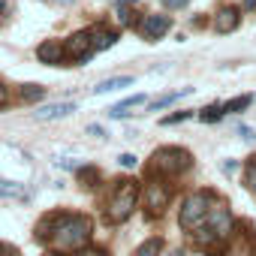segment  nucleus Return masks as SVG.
Instances as JSON below:
<instances>
[{
	"instance_id": "obj_19",
	"label": "nucleus",
	"mask_w": 256,
	"mask_h": 256,
	"mask_svg": "<svg viewBox=\"0 0 256 256\" xmlns=\"http://www.w3.org/2000/svg\"><path fill=\"white\" fill-rule=\"evenodd\" d=\"M0 196H16V199H22L24 196V187L16 184V181H0Z\"/></svg>"
},
{
	"instance_id": "obj_6",
	"label": "nucleus",
	"mask_w": 256,
	"mask_h": 256,
	"mask_svg": "<svg viewBox=\"0 0 256 256\" xmlns=\"http://www.w3.org/2000/svg\"><path fill=\"white\" fill-rule=\"evenodd\" d=\"M205 223H208V229L214 232V238H217V241L229 238V235H232V229H235V220H232V214H229L223 205H211V208H208Z\"/></svg>"
},
{
	"instance_id": "obj_2",
	"label": "nucleus",
	"mask_w": 256,
	"mask_h": 256,
	"mask_svg": "<svg viewBox=\"0 0 256 256\" xmlns=\"http://www.w3.org/2000/svg\"><path fill=\"white\" fill-rule=\"evenodd\" d=\"M190 166H193V157H190V151H184V148H160V151L151 157V172H157V175H163V178L184 175Z\"/></svg>"
},
{
	"instance_id": "obj_16",
	"label": "nucleus",
	"mask_w": 256,
	"mask_h": 256,
	"mask_svg": "<svg viewBox=\"0 0 256 256\" xmlns=\"http://www.w3.org/2000/svg\"><path fill=\"white\" fill-rule=\"evenodd\" d=\"M226 112H223V106H217V102H211V106H205L202 112H199V120H205V124H214V120H220Z\"/></svg>"
},
{
	"instance_id": "obj_12",
	"label": "nucleus",
	"mask_w": 256,
	"mask_h": 256,
	"mask_svg": "<svg viewBox=\"0 0 256 256\" xmlns=\"http://www.w3.org/2000/svg\"><path fill=\"white\" fill-rule=\"evenodd\" d=\"M90 36H94V52H106V48H112L118 42V34L114 30H106V28H96Z\"/></svg>"
},
{
	"instance_id": "obj_7",
	"label": "nucleus",
	"mask_w": 256,
	"mask_h": 256,
	"mask_svg": "<svg viewBox=\"0 0 256 256\" xmlns=\"http://www.w3.org/2000/svg\"><path fill=\"white\" fill-rule=\"evenodd\" d=\"M169 28H172V16H145V18L139 22V34H142L148 42L163 40V36L169 34Z\"/></svg>"
},
{
	"instance_id": "obj_17",
	"label": "nucleus",
	"mask_w": 256,
	"mask_h": 256,
	"mask_svg": "<svg viewBox=\"0 0 256 256\" xmlns=\"http://www.w3.org/2000/svg\"><path fill=\"white\" fill-rule=\"evenodd\" d=\"M42 96H46V88H42V84H22V100L36 102V100H42Z\"/></svg>"
},
{
	"instance_id": "obj_3",
	"label": "nucleus",
	"mask_w": 256,
	"mask_h": 256,
	"mask_svg": "<svg viewBox=\"0 0 256 256\" xmlns=\"http://www.w3.org/2000/svg\"><path fill=\"white\" fill-rule=\"evenodd\" d=\"M136 202H139V187H136V181H118V193L112 196V202H108V208H106V217H108L112 223H124L126 217L133 214Z\"/></svg>"
},
{
	"instance_id": "obj_35",
	"label": "nucleus",
	"mask_w": 256,
	"mask_h": 256,
	"mask_svg": "<svg viewBox=\"0 0 256 256\" xmlns=\"http://www.w3.org/2000/svg\"><path fill=\"white\" fill-rule=\"evenodd\" d=\"M48 256H58V253H48Z\"/></svg>"
},
{
	"instance_id": "obj_30",
	"label": "nucleus",
	"mask_w": 256,
	"mask_h": 256,
	"mask_svg": "<svg viewBox=\"0 0 256 256\" xmlns=\"http://www.w3.org/2000/svg\"><path fill=\"white\" fill-rule=\"evenodd\" d=\"M223 172H229V175H232V172H235V163H232V160H226V163H223Z\"/></svg>"
},
{
	"instance_id": "obj_24",
	"label": "nucleus",
	"mask_w": 256,
	"mask_h": 256,
	"mask_svg": "<svg viewBox=\"0 0 256 256\" xmlns=\"http://www.w3.org/2000/svg\"><path fill=\"white\" fill-rule=\"evenodd\" d=\"M76 256H108V253H106L102 247H88V244H84L82 250H76Z\"/></svg>"
},
{
	"instance_id": "obj_4",
	"label": "nucleus",
	"mask_w": 256,
	"mask_h": 256,
	"mask_svg": "<svg viewBox=\"0 0 256 256\" xmlns=\"http://www.w3.org/2000/svg\"><path fill=\"white\" fill-rule=\"evenodd\" d=\"M208 208H211V193H193V196H187L184 205H181V214H178L181 229L184 232H196L199 226H205Z\"/></svg>"
},
{
	"instance_id": "obj_34",
	"label": "nucleus",
	"mask_w": 256,
	"mask_h": 256,
	"mask_svg": "<svg viewBox=\"0 0 256 256\" xmlns=\"http://www.w3.org/2000/svg\"><path fill=\"white\" fill-rule=\"evenodd\" d=\"M0 12H4V0H0Z\"/></svg>"
},
{
	"instance_id": "obj_27",
	"label": "nucleus",
	"mask_w": 256,
	"mask_h": 256,
	"mask_svg": "<svg viewBox=\"0 0 256 256\" xmlns=\"http://www.w3.org/2000/svg\"><path fill=\"white\" fill-rule=\"evenodd\" d=\"M238 136H241L244 142H253V139H256V133H253V126H244V124L238 126Z\"/></svg>"
},
{
	"instance_id": "obj_36",
	"label": "nucleus",
	"mask_w": 256,
	"mask_h": 256,
	"mask_svg": "<svg viewBox=\"0 0 256 256\" xmlns=\"http://www.w3.org/2000/svg\"><path fill=\"white\" fill-rule=\"evenodd\" d=\"M178 256H181V253H178Z\"/></svg>"
},
{
	"instance_id": "obj_31",
	"label": "nucleus",
	"mask_w": 256,
	"mask_h": 256,
	"mask_svg": "<svg viewBox=\"0 0 256 256\" xmlns=\"http://www.w3.org/2000/svg\"><path fill=\"white\" fill-rule=\"evenodd\" d=\"M4 102H6V88L0 84V106H4Z\"/></svg>"
},
{
	"instance_id": "obj_8",
	"label": "nucleus",
	"mask_w": 256,
	"mask_h": 256,
	"mask_svg": "<svg viewBox=\"0 0 256 256\" xmlns=\"http://www.w3.org/2000/svg\"><path fill=\"white\" fill-rule=\"evenodd\" d=\"M66 58H72V60H78V64H84L90 54H94V36L88 34V30H78V34H72L70 40H66Z\"/></svg>"
},
{
	"instance_id": "obj_9",
	"label": "nucleus",
	"mask_w": 256,
	"mask_h": 256,
	"mask_svg": "<svg viewBox=\"0 0 256 256\" xmlns=\"http://www.w3.org/2000/svg\"><path fill=\"white\" fill-rule=\"evenodd\" d=\"M238 24H241L238 6H220V10L214 12V30H217V34H232Z\"/></svg>"
},
{
	"instance_id": "obj_22",
	"label": "nucleus",
	"mask_w": 256,
	"mask_h": 256,
	"mask_svg": "<svg viewBox=\"0 0 256 256\" xmlns=\"http://www.w3.org/2000/svg\"><path fill=\"white\" fill-rule=\"evenodd\" d=\"M187 118H193V112H190V108H184V112H175V114L163 118L160 124H163V126H169V124H181V120H187Z\"/></svg>"
},
{
	"instance_id": "obj_13",
	"label": "nucleus",
	"mask_w": 256,
	"mask_h": 256,
	"mask_svg": "<svg viewBox=\"0 0 256 256\" xmlns=\"http://www.w3.org/2000/svg\"><path fill=\"white\" fill-rule=\"evenodd\" d=\"M136 78L133 76H114V78H106V82H100L94 90L96 94H112V90H118V88H130Z\"/></svg>"
},
{
	"instance_id": "obj_14",
	"label": "nucleus",
	"mask_w": 256,
	"mask_h": 256,
	"mask_svg": "<svg viewBox=\"0 0 256 256\" xmlns=\"http://www.w3.org/2000/svg\"><path fill=\"white\" fill-rule=\"evenodd\" d=\"M190 90H193V88H178V90H172V94H163L160 100H154V102H151V108H154V112H157V108H166V106H172L175 100H181V96H187Z\"/></svg>"
},
{
	"instance_id": "obj_21",
	"label": "nucleus",
	"mask_w": 256,
	"mask_h": 256,
	"mask_svg": "<svg viewBox=\"0 0 256 256\" xmlns=\"http://www.w3.org/2000/svg\"><path fill=\"white\" fill-rule=\"evenodd\" d=\"M244 184L256 193V160H250V163H247V169H244Z\"/></svg>"
},
{
	"instance_id": "obj_29",
	"label": "nucleus",
	"mask_w": 256,
	"mask_h": 256,
	"mask_svg": "<svg viewBox=\"0 0 256 256\" xmlns=\"http://www.w3.org/2000/svg\"><path fill=\"white\" fill-rule=\"evenodd\" d=\"M88 133H90V136H96V139H106V133H102V126H96V124H90V126H88Z\"/></svg>"
},
{
	"instance_id": "obj_5",
	"label": "nucleus",
	"mask_w": 256,
	"mask_h": 256,
	"mask_svg": "<svg viewBox=\"0 0 256 256\" xmlns=\"http://www.w3.org/2000/svg\"><path fill=\"white\" fill-rule=\"evenodd\" d=\"M169 199H172V187L163 178H154L145 184V208L151 214H163L169 208Z\"/></svg>"
},
{
	"instance_id": "obj_26",
	"label": "nucleus",
	"mask_w": 256,
	"mask_h": 256,
	"mask_svg": "<svg viewBox=\"0 0 256 256\" xmlns=\"http://www.w3.org/2000/svg\"><path fill=\"white\" fill-rule=\"evenodd\" d=\"M118 163H120L124 169H136V163H139V160H136L133 154H120V157H118Z\"/></svg>"
},
{
	"instance_id": "obj_28",
	"label": "nucleus",
	"mask_w": 256,
	"mask_h": 256,
	"mask_svg": "<svg viewBox=\"0 0 256 256\" xmlns=\"http://www.w3.org/2000/svg\"><path fill=\"white\" fill-rule=\"evenodd\" d=\"M160 4H163L166 10H184V6L190 4V0H160Z\"/></svg>"
},
{
	"instance_id": "obj_15",
	"label": "nucleus",
	"mask_w": 256,
	"mask_h": 256,
	"mask_svg": "<svg viewBox=\"0 0 256 256\" xmlns=\"http://www.w3.org/2000/svg\"><path fill=\"white\" fill-rule=\"evenodd\" d=\"M163 253V238H148L139 250H136V256H160Z\"/></svg>"
},
{
	"instance_id": "obj_10",
	"label": "nucleus",
	"mask_w": 256,
	"mask_h": 256,
	"mask_svg": "<svg viewBox=\"0 0 256 256\" xmlns=\"http://www.w3.org/2000/svg\"><path fill=\"white\" fill-rule=\"evenodd\" d=\"M36 58H40L42 64L64 66V64H66V48H64V42H58V40H48V42H42V46L36 48Z\"/></svg>"
},
{
	"instance_id": "obj_20",
	"label": "nucleus",
	"mask_w": 256,
	"mask_h": 256,
	"mask_svg": "<svg viewBox=\"0 0 256 256\" xmlns=\"http://www.w3.org/2000/svg\"><path fill=\"white\" fill-rule=\"evenodd\" d=\"M250 106V96H232L229 102H223V112L229 114V112H241V108H247Z\"/></svg>"
},
{
	"instance_id": "obj_23",
	"label": "nucleus",
	"mask_w": 256,
	"mask_h": 256,
	"mask_svg": "<svg viewBox=\"0 0 256 256\" xmlns=\"http://www.w3.org/2000/svg\"><path fill=\"white\" fill-rule=\"evenodd\" d=\"M142 102H148V96H145V94H133V96H126L124 102H118V106H120V108H126V112H130L133 106H142Z\"/></svg>"
},
{
	"instance_id": "obj_18",
	"label": "nucleus",
	"mask_w": 256,
	"mask_h": 256,
	"mask_svg": "<svg viewBox=\"0 0 256 256\" xmlns=\"http://www.w3.org/2000/svg\"><path fill=\"white\" fill-rule=\"evenodd\" d=\"M78 181L84 187H94V181H100V172L94 166H78Z\"/></svg>"
},
{
	"instance_id": "obj_33",
	"label": "nucleus",
	"mask_w": 256,
	"mask_h": 256,
	"mask_svg": "<svg viewBox=\"0 0 256 256\" xmlns=\"http://www.w3.org/2000/svg\"><path fill=\"white\" fill-rule=\"evenodd\" d=\"M114 4H118V6H126V4H130V0H114Z\"/></svg>"
},
{
	"instance_id": "obj_1",
	"label": "nucleus",
	"mask_w": 256,
	"mask_h": 256,
	"mask_svg": "<svg viewBox=\"0 0 256 256\" xmlns=\"http://www.w3.org/2000/svg\"><path fill=\"white\" fill-rule=\"evenodd\" d=\"M90 229H94L90 217H84V214H66L60 220V226L54 229L52 241H54L58 250H82L90 241Z\"/></svg>"
},
{
	"instance_id": "obj_25",
	"label": "nucleus",
	"mask_w": 256,
	"mask_h": 256,
	"mask_svg": "<svg viewBox=\"0 0 256 256\" xmlns=\"http://www.w3.org/2000/svg\"><path fill=\"white\" fill-rule=\"evenodd\" d=\"M118 22H120V28H126V24H133V12L126 10V6H118Z\"/></svg>"
},
{
	"instance_id": "obj_32",
	"label": "nucleus",
	"mask_w": 256,
	"mask_h": 256,
	"mask_svg": "<svg viewBox=\"0 0 256 256\" xmlns=\"http://www.w3.org/2000/svg\"><path fill=\"white\" fill-rule=\"evenodd\" d=\"M244 6L247 10H256V0H244Z\"/></svg>"
},
{
	"instance_id": "obj_11",
	"label": "nucleus",
	"mask_w": 256,
	"mask_h": 256,
	"mask_svg": "<svg viewBox=\"0 0 256 256\" xmlns=\"http://www.w3.org/2000/svg\"><path fill=\"white\" fill-rule=\"evenodd\" d=\"M76 112V102H48L36 112V120H60Z\"/></svg>"
}]
</instances>
